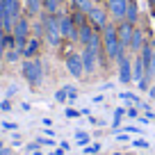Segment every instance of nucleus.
I'll list each match as a JSON object with an SVG mask.
<instances>
[{
    "label": "nucleus",
    "instance_id": "423d86ee",
    "mask_svg": "<svg viewBox=\"0 0 155 155\" xmlns=\"http://www.w3.org/2000/svg\"><path fill=\"white\" fill-rule=\"evenodd\" d=\"M128 5H130V0H107L105 9H107V14H110L114 21H126Z\"/></svg>",
    "mask_w": 155,
    "mask_h": 155
},
{
    "label": "nucleus",
    "instance_id": "20e7f679",
    "mask_svg": "<svg viewBox=\"0 0 155 155\" xmlns=\"http://www.w3.org/2000/svg\"><path fill=\"white\" fill-rule=\"evenodd\" d=\"M57 21H59V32H62V37L68 39V41H78V25L73 23L71 16H66V14H62V12H59V14H57Z\"/></svg>",
    "mask_w": 155,
    "mask_h": 155
},
{
    "label": "nucleus",
    "instance_id": "7c9ffc66",
    "mask_svg": "<svg viewBox=\"0 0 155 155\" xmlns=\"http://www.w3.org/2000/svg\"><path fill=\"white\" fill-rule=\"evenodd\" d=\"M132 148H148V141H144V139H132Z\"/></svg>",
    "mask_w": 155,
    "mask_h": 155
},
{
    "label": "nucleus",
    "instance_id": "6ab92c4d",
    "mask_svg": "<svg viewBox=\"0 0 155 155\" xmlns=\"http://www.w3.org/2000/svg\"><path fill=\"white\" fill-rule=\"evenodd\" d=\"M21 57H23V55H21V50H16V48H9V50L5 53V57H2V59H5L7 64H14V62H18Z\"/></svg>",
    "mask_w": 155,
    "mask_h": 155
},
{
    "label": "nucleus",
    "instance_id": "6e6552de",
    "mask_svg": "<svg viewBox=\"0 0 155 155\" xmlns=\"http://www.w3.org/2000/svg\"><path fill=\"white\" fill-rule=\"evenodd\" d=\"M116 64H119V82L130 84L132 82V59L128 57V55H123Z\"/></svg>",
    "mask_w": 155,
    "mask_h": 155
},
{
    "label": "nucleus",
    "instance_id": "bb28decb",
    "mask_svg": "<svg viewBox=\"0 0 155 155\" xmlns=\"http://www.w3.org/2000/svg\"><path fill=\"white\" fill-rule=\"evenodd\" d=\"M55 101H57V103H66V101H68V96H66V91H64V87L55 91Z\"/></svg>",
    "mask_w": 155,
    "mask_h": 155
},
{
    "label": "nucleus",
    "instance_id": "9b49d317",
    "mask_svg": "<svg viewBox=\"0 0 155 155\" xmlns=\"http://www.w3.org/2000/svg\"><path fill=\"white\" fill-rule=\"evenodd\" d=\"M94 34H96V28H94L91 23H84V25L78 28V41H80L82 46H89L91 39H94Z\"/></svg>",
    "mask_w": 155,
    "mask_h": 155
},
{
    "label": "nucleus",
    "instance_id": "e433bc0d",
    "mask_svg": "<svg viewBox=\"0 0 155 155\" xmlns=\"http://www.w3.org/2000/svg\"><path fill=\"white\" fill-rule=\"evenodd\" d=\"M103 101H105V96H101V94H98V96H94V98H91V103H96V105H98V103H103Z\"/></svg>",
    "mask_w": 155,
    "mask_h": 155
},
{
    "label": "nucleus",
    "instance_id": "4c0bfd02",
    "mask_svg": "<svg viewBox=\"0 0 155 155\" xmlns=\"http://www.w3.org/2000/svg\"><path fill=\"white\" fill-rule=\"evenodd\" d=\"M116 139H119V141H128V135H126V132H121V135H116Z\"/></svg>",
    "mask_w": 155,
    "mask_h": 155
},
{
    "label": "nucleus",
    "instance_id": "1a4fd4ad",
    "mask_svg": "<svg viewBox=\"0 0 155 155\" xmlns=\"http://www.w3.org/2000/svg\"><path fill=\"white\" fill-rule=\"evenodd\" d=\"M116 34H119V41H121V46H123V48H128V46H130L132 34H135V25L128 23V21H121V23L116 25Z\"/></svg>",
    "mask_w": 155,
    "mask_h": 155
},
{
    "label": "nucleus",
    "instance_id": "c756f323",
    "mask_svg": "<svg viewBox=\"0 0 155 155\" xmlns=\"http://www.w3.org/2000/svg\"><path fill=\"white\" fill-rule=\"evenodd\" d=\"M123 132H130V135H141L144 130H141V128H137V126H126V128H123Z\"/></svg>",
    "mask_w": 155,
    "mask_h": 155
},
{
    "label": "nucleus",
    "instance_id": "f8f14e48",
    "mask_svg": "<svg viewBox=\"0 0 155 155\" xmlns=\"http://www.w3.org/2000/svg\"><path fill=\"white\" fill-rule=\"evenodd\" d=\"M144 75H146V64H144V59H141V55L137 53L135 57H132V82L144 80Z\"/></svg>",
    "mask_w": 155,
    "mask_h": 155
},
{
    "label": "nucleus",
    "instance_id": "2eb2a0df",
    "mask_svg": "<svg viewBox=\"0 0 155 155\" xmlns=\"http://www.w3.org/2000/svg\"><path fill=\"white\" fill-rule=\"evenodd\" d=\"M23 5H25V12H28V14L37 16L44 9V0H23Z\"/></svg>",
    "mask_w": 155,
    "mask_h": 155
},
{
    "label": "nucleus",
    "instance_id": "b1692460",
    "mask_svg": "<svg viewBox=\"0 0 155 155\" xmlns=\"http://www.w3.org/2000/svg\"><path fill=\"white\" fill-rule=\"evenodd\" d=\"M64 116H66V119H78V116H82V112L73 110V107H66V110H64Z\"/></svg>",
    "mask_w": 155,
    "mask_h": 155
},
{
    "label": "nucleus",
    "instance_id": "2f4dec72",
    "mask_svg": "<svg viewBox=\"0 0 155 155\" xmlns=\"http://www.w3.org/2000/svg\"><path fill=\"white\" fill-rule=\"evenodd\" d=\"M37 141H39V144H41V146H53V144H55V141L50 139V137H39Z\"/></svg>",
    "mask_w": 155,
    "mask_h": 155
},
{
    "label": "nucleus",
    "instance_id": "393cba45",
    "mask_svg": "<svg viewBox=\"0 0 155 155\" xmlns=\"http://www.w3.org/2000/svg\"><path fill=\"white\" fill-rule=\"evenodd\" d=\"M101 150V144H87L84 146V155H96Z\"/></svg>",
    "mask_w": 155,
    "mask_h": 155
},
{
    "label": "nucleus",
    "instance_id": "7ed1b4c3",
    "mask_svg": "<svg viewBox=\"0 0 155 155\" xmlns=\"http://www.w3.org/2000/svg\"><path fill=\"white\" fill-rule=\"evenodd\" d=\"M21 73H23L25 82L30 84V87H39L41 84V80H44V64L39 62V59H23V64H21Z\"/></svg>",
    "mask_w": 155,
    "mask_h": 155
},
{
    "label": "nucleus",
    "instance_id": "58836bf2",
    "mask_svg": "<svg viewBox=\"0 0 155 155\" xmlns=\"http://www.w3.org/2000/svg\"><path fill=\"white\" fill-rule=\"evenodd\" d=\"M59 148H62V150H68V148H71V144H68V141H62V144H59Z\"/></svg>",
    "mask_w": 155,
    "mask_h": 155
},
{
    "label": "nucleus",
    "instance_id": "72a5a7b5",
    "mask_svg": "<svg viewBox=\"0 0 155 155\" xmlns=\"http://www.w3.org/2000/svg\"><path fill=\"white\" fill-rule=\"evenodd\" d=\"M0 110H2V112H9L12 110V103L9 101H2V103H0Z\"/></svg>",
    "mask_w": 155,
    "mask_h": 155
},
{
    "label": "nucleus",
    "instance_id": "a878e982",
    "mask_svg": "<svg viewBox=\"0 0 155 155\" xmlns=\"http://www.w3.org/2000/svg\"><path fill=\"white\" fill-rule=\"evenodd\" d=\"M34 150H41V144H39V141H30V144H25V153L32 155Z\"/></svg>",
    "mask_w": 155,
    "mask_h": 155
},
{
    "label": "nucleus",
    "instance_id": "79ce46f5",
    "mask_svg": "<svg viewBox=\"0 0 155 155\" xmlns=\"http://www.w3.org/2000/svg\"><path fill=\"white\" fill-rule=\"evenodd\" d=\"M148 2H153V5H155V0H148Z\"/></svg>",
    "mask_w": 155,
    "mask_h": 155
},
{
    "label": "nucleus",
    "instance_id": "f704fd0d",
    "mask_svg": "<svg viewBox=\"0 0 155 155\" xmlns=\"http://www.w3.org/2000/svg\"><path fill=\"white\" fill-rule=\"evenodd\" d=\"M148 98H150V101H155V82L148 87Z\"/></svg>",
    "mask_w": 155,
    "mask_h": 155
},
{
    "label": "nucleus",
    "instance_id": "c85d7f7f",
    "mask_svg": "<svg viewBox=\"0 0 155 155\" xmlns=\"http://www.w3.org/2000/svg\"><path fill=\"white\" fill-rule=\"evenodd\" d=\"M126 116H130V119H139V110H137V105L128 107V110H126Z\"/></svg>",
    "mask_w": 155,
    "mask_h": 155
},
{
    "label": "nucleus",
    "instance_id": "4be33fe9",
    "mask_svg": "<svg viewBox=\"0 0 155 155\" xmlns=\"http://www.w3.org/2000/svg\"><path fill=\"white\" fill-rule=\"evenodd\" d=\"M64 91H66L68 101H78V98H80V96H78V94H80V91H78V89L73 87V84H66V87H64Z\"/></svg>",
    "mask_w": 155,
    "mask_h": 155
},
{
    "label": "nucleus",
    "instance_id": "cd10ccee",
    "mask_svg": "<svg viewBox=\"0 0 155 155\" xmlns=\"http://www.w3.org/2000/svg\"><path fill=\"white\" fill-rule=\"evenodd\" d=\"M2 130H9V132H16V130H18V123H12V121H5V123H2Z\"/></svg>",
    "mask_w": 155,
    "mask_h": 155
},
{
    "label": "nucleus",
    "instance_id": "5701e85b",
    "mask_svg": "<svg viewBox=\"0 0 155 155\" xmlns=\"http://www.w3.org/2000/svg\"><path fill=\"white\" fill-rule=\"evenodd\" d=\"M5 53H7V41H5V30L0 28V59L5 57Z\"/></svg>",
    "mask_w": 155,
    "mask_h": 155
},
{
    "label": "nucleus",
    "instance_id": "473e14b6",
    "mask_svg": "<svg viewBox=\"0 0 155 155\" xmlns=\"http://www.w3.org/2000/svg\"><path fill=\"white\" fill-rule=\"evenodd\" d=\"M55 135H57V132H55L50 126H46V128H44V137H50V139H55Z\"/></svg>",
    "mask_w": 155,
    "mask_h": 155
},
{
    "label": "nucleus",
    "instance_id": "ddd939ff",
    "mask_svg": "<svg viewBox=\"0 0 155 155\" xmlns=\"http://www.w3.org/2000/svg\"><path fill=\"white\" fill-rule=\"evenodd\" d=\"M39 46H41V39H37V37H30L28 46H25V50H23V59H32L34 55L39 53Z\"/></svg>",
    "mask_w": 155,
    "mask_h": 155
},
{
    "label": "nucleus",
    "instance_id": "dca6fc26",
    "mask_svg": "<svg viewBox=\"0 0 155 155\" xmlns=\"http://www.w3.org/2000/svg\"><path fill=\"white\" fill-rule=\"evenodd\" d=\"M73 7H75V12H82V14H89V12L94 9V0H73Z\"/></svg>",
    "mask_w": 155,
    "mask_h": 155
},
{
    "label": "nucleus",
    "instance_id": "a19ab883",
    "mask_svg": "<svg viewBox=\"0 0 155 155\" xmlns=\"http://www.w3.org/2000/svg\"><path fill=\"white\" fill-rule=\"evenodd\" d=\"M112 155H123V153H112Z\"/></svg>",
    "mask_w": 155,
    "mask_h": 155
},
{
    "label": "nucleus",
    "instance_id": "ea45409f",
    "mask_svg": "<svg viewBox=\"0 0 155 155\" xmlns=\"http://www.w3.org/2000/svg\"><path fill=\"white\" fill-rule=\"evenodd\" d=\"M32 155H44V150H34V153Z\"/></svg>",
    "mask_w": 155,
    "mask_h": 155
},
{
    "label": "nucleus",
    "instance_id": "f257e3e1",
    "mask_svg": "<svg viewBox=\"0 0 155 155\" xmlns=\"http://www.w3.org/2000/svg\"><path fill=\"white\" fill-rule=\"evenodd\" d=\"M103 46H105V55L110 59H114V62H119L126 55V48L121 46L119 34H116V25H112V23H107L103 28Z\"/></svg>",
    "mask_w": 155,
    "mask_h": 155
},
{
    "label": "nucleus",
    "instance_id": "c9c22d12",
    "mask_svg": "<svg viewBox=\"0 0 155 155\" xmlns=\"http://www.w3.org/2000/svg\"><path fill=\"white\" fill-rule=\"evenodd\" d=\"M2 18H5V5H2V0H0V25H2Z\"/></svg>",
    "mask_w": 155,
    "mask_h": 155
},
{
    "label": "nucleus",
    "instance_id": "a211bd4d",
    "mask_svg": "<svg viewBox=\"0 0 155 155\" xmlns=\"http://www.w3.org/2000/svg\"><path fill=\"white\" fill-rule=\"evenodd\" d=\"M44 9H46V14H59L62 0H44Z\"/></svg>",
    "mask_w": 155,
    "mask_h": 155
},
{
    "label": "nucleus",
    "instance_id": "aec40b11",
    "mask_svg": "<svg viewBox=\"0 0 155 155\" xmlns=\"http://www.w3.org/2000/svg\"><path fill=\"white\" fill-rule=\"evenodd\" d=\"M73 139H75L78 146H87L89 144V135H87V132H82V130H75V132H73Z\"/></svg>",
    "mask_w": 155,
    "mask_h": 155
},
{
    "label": "nucleus",
    "instance_id": "0eeeda50",
    "mask_svg": "<svg viewBox=\"0 0 155 155\" xmlns=\"http://www.w3.org/2000/svg\"><path fill=\"white\" fill-rule=\"evenodd\" d=\"M66 68H68V73H71L73 78H80L84 75V64H82V55L80 53H68L66 55Z\"/></svg>",
    "mask_w": 155,
    "mask_h": 155
},
{
    "label": "nucleus",
    "instance_id": "412c9836",
    "mask_svg": "<svg viewBox=\"0 0 155 155\" xmlns=\"http://www.w3.org/2000/svg\"><path fill=\"white\" fill-rule=\"evenodd\" d=\"M123 116H126V110H123V107H116V112H114V119H112V126H114V130H116L119 126H121Z\"/></svg>",
    "mask_w": 155,
    "mask_h": 155
},
{
    "label": "nucleus",
    "instance_id": "f03ea898",
    "mask_svg": "<svg viewBox=\"0 0 155 155\" xmlns=\"http://www.w3.org/2000/svg\"><path fill=\"white\" fill-rule=\"evenodd\" d=\"M41 23H44V41L53 48L62 44V32H59V21L57 14H41Z\"/></svg>",
    "mask_w": 155,
    "mask_h": 155
},
{
    "label": "nucleus",
    "instance_id": "4468645a",
    "mask_svg": "<svg viewBox=\"0 0 155 155\" xmlns=\"http://www.w3.org/2000/svg\"><path fill=\"white\" fill-rule=\"evenodd\" d=\"M144 32H141V30H137L135 28V34H132V39H130V46H128V48L132 50V53H139L141 48H144Z\"/></svg>",
    "mask_w": 155,
    "mask_h": 155
},
{
    "label": "nucleus",
    "instance_id": "9d476101",
    "mask_svg": "<svg viewBox=\"0 0 155 155\" xmlns=\"http://www.w3.org/2000/svg\"><path fill=\"white\" fill-rule=\"evenodd\" d=\"M87 18H89V23H91L96 30H103V28L107 25V9H103V7L96 5V7L87 14Z\"/></svg>",
    "mask_w": 155,
    "mask_h": 155
},
{
    "label": "nucleus",
    "instance_id": "39448f33",
    "mask_svg": "<svg viewBox=\"0 0 155 155\" xmlns=\"http://www.w3.org/2000/svg\"><path fill=\"white\" fill-rule=\"evenodd\" d=\"M82 64H84V73H94L98 68V62H101V53L91 46H84L82 48Z\"/></svg>",
    "mask_w": 155,
    "mask_h": 155
},
{
    "label": "nucleus",
    "instance_id": "f3484780",
    "mask_svg": "<svg viewBox=\"0 0 155 155\" xmlns=\"http://www.w3.org/2000/svg\"><path fill=\"white\" fill-rule=\"evenodd\" d=\"M137 18H139V7H137V2H130V5H128V12H126V21L135 25Z\"/></svg>",
    "mask_w": 155,
    "mask_h": 155
}]
</instances>
